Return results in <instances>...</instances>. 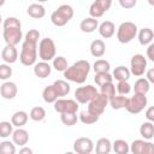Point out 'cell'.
I'll use <instances>...</instances> for the list:
<instances>
[{
  "mask_svg": "<svg viewBox=\"0 0 154 154\" xmlns=\"http://www.w3.org/2000/svg\"><path fill=\"white\" fill-rule=\"evenodd\" d=\"M90 71V64L87 60H78L76 61L73 65L67 66L63 72H64V77L67 81L82 84L85 82L88 75Z\"/></svg>",
  "mask_w": 154,
  "mask_h": 154,
  "instance_id": "cell-1",
  "label": "cell"
},
{
  "mask_svg": "<svg viewBox=\"0 0 154 154\" xmlns=\"http://www.w3.org/2000/svg\"><path fill=\"white\" fill-rule=\"evenodd\" d=\"M37 59V42L24 38L22 45V51L19 54V60L24 66L35 65Z\"/></svg>",
  "mask_w": 154,
  "mask_h": 154,
  "instance_id": "cell-2",
  "label": "cell"
},
{
  "mask_svg": "<svg viewBox=\"0 0 154 154\" xmlns=\"http://www.w3.org/2000/svg\"><path fill=\"white\" fill-rule=\"evenodd\" d=\"M73 17V8L70 5H60L52 14L51 20L55 26H64Z\"/></svg>",
  "mask_w": 154,
  "mask_h": 154,
  "instance_id": "cell-3",
  "label": "cell"
},
{
  "mask_svg": "<svg viewBox=\"0 0 154 154\" xmlns=\"http://www.w3.org/2000/svg\"><path fill=\"white\" fill-rule=\"evenodd\" d=\"M137 35V25L132 22H123L117 30V40L120 43L131 42Z\"/></svg>",
  "mask_w": 154,
  "mask_h": 154,
  "instance_id": "cell-4",
  "label": "cell"
},
{
  "mask_svg": "<svg viewBox=\"0 0 154 154\" xmlns=\"http://www.w3.org/2000/svg\"><path fill=\"white\" fill-rule=\"evenodd\" d=\"M37 52H38V57L43 60V61H49L55 57L57 53V48H55V43L52 38L49 37H45L38 42V47H37Z\"/></svg>",
  "mask_w": 154,
  "mask_h": 154,
  "instance_id": "cell-5",
  "label": "cell"
},
{
  "mask_svg": "<svg viewBox=\"0 0 154 154\" xmlns=\"http://www.w3.org/2000/svg\"><path fill=\"white\" fill-rule=\"evenodd\" d=\"M147 103H148V100H147L146 94L135 93L134 96H131L130 99H128L125 109H126L129 113L138 114L140 112H142V111L146 108Z\"/></svg>",
  "mask_w": 154,
  "mask_h": 154,
  "instance_id": "cell-6",
  "label": "cell"
},
{
  "mask_svg": "<svg viewBox=\"0 0 154 154\" xmlns=\"http://www.w3.org/2000/svg\"><path fill=\"white\" fill-rule=\"evenodd\" d=\"M99 91L96 90L95 87H93L91 84H87L83 87H78L75 90V100L78 103H88L91 99H94V96L97 94Z\"/></svg>",
  "mask_w": 154,
  "mask_h": 154,
  "instance_id": "cell-7",
  "label": "cell"
},
{
  "mask_svg": "<svg viewBox=\"0 0 154 154\" xmlns=\"http://www.w3.org/2000/svg\"><path fill=\"white\" fill-rule=\"evenodd\" d=\"M108 103V99L101 94V93H97L94 99H91L89 102H88V111L93 114H96V116H101L103 112H105V108Z\"/></svg>",
  "mask_w": 154,
  "mask_h": 154,
  "instance_id": "cell-8",
  "label": "cell"
},
{
  "mask_svg": "<svg viewBox=\"0 0 154 154\" xmlns=\"http://www.w3.org/2000/svg\"><path fill=\"white\" fill-rule=\"evenodd\" d=\"M54 109L58 113H77L78 102L72 99H57L54 102Z\"/></svg>",
  "mask_w": 154,
  "mask_h": 154,
  "instance_id": "cell-9",
  "label": "cell"
},
{
  "mask_svg": "<svg viewBox=\"0 0 154 154\" xmlns=\"http://www.w3.org/2000/svg\"><path fill=\"white\" fill-rule=\"evenodd\" d=\"M130 65H131L130 73H132L136 77H141L146 72V69H147V59L142 54H135L131 58Z\"/></svg>",
  "mask_w": 154,
  "mask_h": 154,
  "instance_id": "cell-10",
  "label": "cell"
},
{
  "mask_svg": "<svg viewBox=\"0 0 154 154\" xmlns=\"http://www.w3.org/2000/svg\"><path fill=\"white\" fill-rule=\"evenodd\" d=\"M2 37H4V40L6 42V45L16 46L23 38L22 28H4Z\"/></svg>",
  "mask_w": 154,
  "mask_h": 154,
  "instance_id": "cell-11",
  "label": "cell"
},
{
  "mask_svg": "<svg viewBox=\"0 0 154 154\" xmlns=\"http://www.w3.org/2000/svg\"><path fill=\"white\" fill-rule=\"evenodd\" d=\"M130 150L134 154H153L154 146L152 142H147L144 140H135L130 146Z\"/></svg>",
  "mask_w": 154,
  "mask_h": 154,
  "instance_id": "cell-12",
  "label": "cell"
},
{
  "mask_svg": "<svg viewBox=\"0 0 154 154\" xmlns=\"http://www.w3.org/2000/svg\"><path fill=\"white\" fill-rule=\"evenodd\" d=\"M73 150L78 154H90L94 150V142L89 137H79L73 142Z\"/></svg>",
  "mask_w": 154,
  "mask_h": 154,
  "instance_id": "cell-13",
  "label": "cell"
},
{
  "mask_svg": "<svg viewBox=\"0 0 154 154\" xmlns=\"http://www.w3.org/2000/svg\"><path fill=\"white\" fill-rule=\"evenodd\" d=\"M17 91H18L17 85H16V83H13V82L7 81V82H5V83H2V84L0 85V95H1L4 99H6V100H12V99H14L16 95H17Z\"/></svg>",
  "mask_w": 154,
  "mask_h": 154,
  "instance_id": "cell-14",
  "label": "cell"
},
{
  "mask_svg": "<svg viewBox=\"0 0 154 154\" xmlns=\"http://www.w3.org/2000/svg\"><path fill=\"white\" fill-rule=\"evenodd\" d=\"M1 58L7 64H13L18 59V51L12 45H6L1 51Z\"/></svg>",
  "mask_w": 154,
  "mask_h": 154,
  "instance_id": "cell-15",
  "label": "cell"
},
{
  "mask_svg": "<svg viewBox=\"0 0 154 154\" xmlns=\"http://www.w3.org/2000/svg\"><path fill=\"white\" fill-rule=\"evenodd\" d=\"M12 141L14 144L24 147L29 141V134L26 130L22 128H17L14 131H12Z\"/></svg>",
  "mask_w": 154,
  "mask_h": 154,
  "instance_id": "cell-16",
  "label": "cell"
},
{
  "mask_svg": "<svg viewBox=\"0 0 154 154\" xmlns=\"http://www.w3.org/2000/svg\"><path fill=\"white\" fill-rule=\"evenodd\" d=\"M52 72V67L48 64V61H40V63H35L34 66V73L36 75V77L38 78H47Z\"/></svg>",
  "mask_w": 154,
  "mask_h": 154,
  "instance_id": "cell-17",
  "label": "cell"
},
{
  "mask_svg": "<svg viewBox=\"0 0 154 154\" xmlns=\"http://www.w3.org/2000/svg\"><path fill=\"white\" fill-rule=\"evenodd\" d=\"M97 28H99L100 35H101L103 38H109V37H112V36L114 35V32H116V25H114L113 22H111V20H105V22H102Z\"/></svg>",
  "mask_w": 154,
  "mask_h": 154,
  "instance_id": "cell-18",
  "label": "cell"
},
{
  "mask_svg": "<svg viewBox=\"0 0 154 154\" xmlns=\"http://www.w3.org/2000/svg\"><path fill=\"white\" fill-rule=\"evenodd\" d=\"M99 26V22L96 18H93V17H88V18H84L81 24H79V29L83 31V32H87V34H90L93 31H95Z\"/></svg>",
  "mask_w": 154,
  "mask_h": 154,
  "instance_id": "cell-19",
  "label": "cell"
},
{
  "mask_svg": "<svg viewBox=\"0 0 154 154\" xmlns=\"http://www.w3.org/2000/svg\"><path fill=\"white\" fill-rule=\"evenodd\" d=\"M106 52V45L102 40L97 38V40H94L91 43H90V53L93 57H96V58H101Z\"/></svg>",
  "mask_w": 154,
  "mask_h": 154,
  "instance_id": "cell-20",
  "label": "cell"
},
{
  "mask_svg": "<svg viewBox=\"0 0 154 154\" xmlns=\"http://www.w3.org/2000/svg\"><path fill=\"white\" fill-rule=\"evenodd\" d=\"M28 118H29V116H28L26 112H24V111H17V112H14L12 114L11 123L16 128H22V126H24L26 124Z\"/></svg>",
  "mask_w": 154,
  "mask_h": 154,
  "instance_id": "cell-21",
  "label": "cell"
},
{
  "mask_svg": "<svg viewBox=\"0 0 154 154\" xmlns=\"http://www.w3.org/2000/svg\"><path fill=\"white\" fill-rule=\"evenodd\" d=\"M26 12L31 18H35V19H40V18L45 17V14H46V10L41 4L29 5L28 8H26Z\"/></svg>",
  "mask_w": 154,
  "mask_h": 154,
  "instance_id": "cell-22",
  "label": "cell"
},
{
  "mask_svg": "<svg viewBox=\"0 0 154 154\" xmlns=\"http://www.w3.org/2000/svg\"><path fill=\"white\" fill-rule=\"evenodd\" d=\"M52 85H53L58 97L59 96H66L70 93V89H71L70 84L66 81H64V79H57Z\"/></svg>",
  "mask_w": 154,
  "mask_h": 154,
  "instance_id": "cell-23",
  "label": "cell"
},
{
  "mask_svg": "<svg viewBox=\"0 0 154 154\" xmlns=\"http://www.w3.org/2000/svg\"><path fill=\"white\" fill-rule=\"evenodd\" d=\"M111 150H112V143L108 138L101 137L97 140L96 147H95V152L97 154H108Z\"/></svg>",
  "mask_w": 154,
  "mask_h": 154,
  "instance_id": "cell-24",
  "label": "cell"
},
{
  "mask_svg": "<svg viewBox=\"0 0 154 154\" xmlns=\"http://www.w3.org/2000/svg\"><path fill=\"white\" fill-rule=\"evenodd\" d=\"M154 38V32L150 28H143L140 30L138 32V41L142 46H147L149 43H152Z\"/></svg>",
  "mask_w": 154,
  "mask_h": 154,
  "instance_id": "cell-25",
  "label": "cell"
},
{
  "mask_svg": "<svg viewBox=\"0 0 154 154\" xmlns=\"http://www.w3.org/2000/svg\"><path fill=\"white\" fill-rule=\"evenodd\" d=\"M140 134L144 140H152L154 137V125L153 122H144L140 128Z\"/></svg>",
  "mask_w": 154,
  "mask_h": 154,
  "instance_id": "cell-26",
  "label": "cell"
},
{
  "mask_svg": "<svg viewBox=\"0 0 154 154\" xmlns=\"http://www.w3.org/2000/svg\"><path fill=\"white\" fill-rule=\"evenodd\" d=\"M108 102L113 109H120V108H125L126 102H128V97L119 94V95H114L113 97H111L108 100Z\"/></svg>",
  "mask_w": 154,
  "mask_h": 154,
  "instance_id": "cell-27",
  "label": "cell"
},
{
  "mask_svg": "<svg viewBox=\"0 0 154 154\" xmlns=\"http://www.w3.org/2000/svg\"><path fill=\"white\" fill-rule=\"evenodd\" d=\"M149 89H150V83L148 82L147 78H138L134 84V90L135 93L138 94H147Z\"/></svg>",
  "mask_w": 154,
  "mask_h": 154,
  "instance_id": "cell-28",
  "label": "cell"
},
{
  "mask_svg": "<svg viewBox=\"0 0 154 154\" xmlns=\"http://www.w3.org/2000/svg\"><path fill=\"white\" fill-rule=\"evenodd\" d=\"M113 78H116L117 81H128L130 78V70L125 66H118L114 69L113 71Z\"/></svg>",
  "mask_w": 154,
  "mask_h": 154,
  "instance_id": "cell-29",
  "label": "cell"
},
{
  "mask_svg": "<svg viewBox=\"0 0 154 154\" xmlns=\"http://www.w3.org/2000/svg\"><path fill=\"white\" fill-rule=\"evenodd\" d=\"M112 148L117 154H128V152L130 150L129 143L125 140H116L112 143Z\"/></svg>",
  "mask_w": 154,
  "mask_h": 154,
  "instance_id": "cell-30",
  "label": "cell"
},
{
  "mask_svg": "<svg viewBox=\"0 0 154 154\" xmlns=\"http://www.w3.org/2000/svg\"><path fill=\"white\" fill-rule=\"evenodd\" d=\"M42 97H43V101L47 102V103H53L57 99H58V95L53 88V85H47L43 91H42Z\"/></svg>",
  "mask_w": 154,
  "mask_h": 154,
  "instance_id": "cell-31",
  "label": "cell"
},
{
  "mask_svg": "<svg viewBox=\"0 0 154 154\" xmlns=\"http://www.w3.org/2000/svg\"><path fill=\"white\" fill-rule=\"evenodd\" d=\"M100 116H96V114H93L90 113L88 109L87 111H82L79 113V120L83 123V124H87V125H90V124H94L99 120Z\"/></svg>",
  "mask_w": 154,
  "mask_h": 154,
  "instance_id": "cell-32",
  "label": "cell"
},
{
  "mask_svg": "<svg viewBox=\"0 0 154 154\" xmlns=\"http://www.w3.org/2000/svg\"><path fill=\"white\" fill-rule=\"evenodd\" d=\"M94 81L99 87H101V85H103L106 83L113 82V77H112V75L109 72H97V73H95Z\"/></svg>",
  "mask_w": 154,
  "mask_h": 154,
  "instance_id": "cell-33",
  "label": "cell"
},
{
  "mask_svg": "<svg viewBox=\"0 0 154 154\" xmlns=\"http://www.w3.org/2000/svg\"><path fill=\"white\" fill-rule=\"evenodd\" d=\"M109 69H111V64L105 59H99L93 65V70H94L95 73H97V72H109Z\"/></svg>",
  "mask_w": 154,
  "mask_h": 154,
  "instance_id": "cell-34",
  "label": "cell"
},
{
  "mask_svg": "<svg viewBox=\"0 0 154 154\" xmlns=\"http://www.w3.org/2000/svg\"><path fill=\"white\" fill-rule=\"evenodd\" d=\"M29 117H30L34 122H41V120H43L45 117H46V111H45L43 107H40V106L32 107L31 111H30Z\"/></svg>",
  "mask_w": 154,
  "mask_h": 154,
  "instance_id": "cell-35",
  "label": "cell"
},
{
  "mask_svg": "<svg viewBox=\"0 0 154 154\" xmlns=\"http://www.w3.org/2000/svg\"><path fill=\"white\" fill-rule=\"evenodd\" d=\"M101 94H103L108 100L111 97H113L116 95V85L113 84V82H109V83H106L103 85H101V90H100Z\"/></svg>",
  "mask_w": 154,
  "mask_h": 154,
  "instance_id": "cell-36",
  "label": "cell"
},
{
  "mask_svg": "<svg viewBox=\"0 0 154 154\" xmlns=\"http://www.w3.org/2000/svg\"><path fill=\"white\" fill-rule=\"evenodd\" d=\"M60 119H61V123L64 125H67V126H72L77 123V114L76 113H61L60 116Z\"/></svg>",
  "mask_w": 154,
  "mask_h": 154,
  "instance_id": "cell-37",
  "label": "cell"
},
{
  "mask_svg": "<svg viewBox=\"0 0 154 154\" xmlns=\"http://www.w3.org/2000/svg\"><path fill=\"white\" fill-rule=\"evenodd\" d=\"M13 125L10 122H0V137L6 138L10 135H12Z\"/></svg>",
  "mask_w": 154,
  "mask_h": 154,
  "instance_id": "cell-38",
  "label": "cell"
},
{
  "mask_svg": "<svg viewBox=\"0 0 154 154\" xmlns=\"http://www.w3.org/2000/svg\"><path fill=\"white\" fill-rule=\"evenodd\" d=\"M14 153H16L14 143L10 141L0 142V154H14Z\"/></svg>",
  "mask_w": 154,
  "mask_h": 154,
  "instance_id": "cell-39",
  "label": "cell"
},
{
  "mask_svg": "<svg viewBox=\"0 0 154 154\" xmlns=\"http://www.w3.org/2000/svg\"><path fill=\"white\" fill-rule=\"evenodd\" d=\"M53 67L57 71H64L67 67V60L64 57H61V55L54 57L53 58Z\"/></svg>",
  "mask_w": 154,
  "mask_h": 154,
  "instance_id": "cell-40",
  "label": "cell"
},
{
  "mask_svg": "<svg viewBox=\"0 0 154 154\" xmlns=\"http://www.w3.org/2000/svg\"><path fill=\"white\" fill-rule=\"evenodd\" d=\"M116 89H117V91H118L120 95H126V94L130 93L131 85L129 84L128 81H118V84L116 85Z\"/></svg>",
  "mask_w": 154,
  "mask_h": 154,
  "instance_id": "cell-41",
  "label": "cell"
},
{
  "mask_svg": "<svg viewBox=\"0 0 154 154\" xmlns=\"http://www.w3.org/2000/svg\"><path fill=\"white\" fill-rule=\"evenodd\" d=\"M89 13H90V17H93V18H100V17L103 16L105 11L94 1V2L90 5V7H89Z\"/></svg>",
  "mask_w": 154,
  "mask_h": 154,
  "instance_id": "cell-42",
  "label": "cell"
},
{
  "mask_svg": "<svg viewBox=\"0 0 154 154\" xmlns=\"http://www.w3.org/2000/svg\"><path fill=\"white\" fill-rule=\"evenodd\" d=\"M4 28H22V23L16 17H8L4 20Z\"/></svg>",
  "mask_w": 154,
  "mask_h": 154,
  "instance_id": "cell-43",
  "label": "cell"
},
{
  "mask_svg": "<svg viewBox=\"0 0 154 154\" xmlns=\"http://www.w3.org/2000/svg\"><path fill=\"white\" fill-rule=\"evenodd\" d=\"M12 75V69L10 67V65L7 64H1L0 65V79L6 81L11 77Z\"/></svg>",
  "mask_w": 154,
  "mask_h": 154,
  "instance_id": "cell-44",
  "label": "cell"
},
{
  "mask_svg": "<svg viewBox=\"0 0 154 154\" xmlns=\"http://www.w3.org/2000/svg\"><path fill=\"white\" fill-rule=\"evenodd\" d=\"M25 38L38 42V38H40V31H38V30H36V29H31V30H29V31L26 32Z\"/></svg>",
  "mask_w": 154,
  "mask_h": 154,
  "instance_id": "cell-45",
  "label": "cell"
},
{
  "mask_svg": "<svg viewBox=\"0 0 154 154\" xmlns=\"http://www.w3.org/2000/svg\"><path fill=\"white\" fill-rule=\"evenodd\" d=\"M120 6L125 10H130V8H134L137 4V0H118Z\"/></svg>",
  "mask_w": 154,
  "mask_h": 154,
  "instance_id": "cell-46",
  "label": "cell"
},
{
  "mask_svg": "<svg viewBox=\"0 0 154 154\" xmlns=\"http://www.w3.org/2000/svg\"><path fill=\"white\" fill-rule=\"evenodd\" d=\"M95 2H96L105 12H107V11L111 8V6H112V0H95Z\"/></svg>",
  "mask_w": 154,
  "mask_h": 154,
  "instance_id": "cell-47",
  "label": "cell"
},
{
  "mask_svg": "<svg viewBox=\"0 0 154 154\" xmlns=\"http://www.w3.org/2000/svg\"><path fill=\"white\" fill-rule=\"evenodd\" d=\"M147 57L149 60L154 61V43H149V46L147 48Z\"/></svg>",
  "mask_w": 154,
  "mask_h": 154,
  "instance_id": "cell-48",
  "label": "cell"
},
{
  "mask_svg": "<svg viewBox=\"0 0 154 154\" xmlns=\"http://www.w3.org/2000/svg\"><path fill=\"white\" fill-rule=\"evenodd\" d=\"M146 118L149 120V122H154V107H149L147 111H146Z\"/></svg>",
  "mask_w": 154,
  "mask_h": 154,
  "instance_id": "cell-49",
  "label": "cell"
},
{
  "mask_svg": "<svg viewBox=\"0 0 154 154\" xmlns=\"http://www.w3.org/2000/svg\"><path fill=\"white\" fill-rule=\"evenodd\" d=\"M147 79L149 83H154V69H149L147 72Z\"/></svg>",
  "mask_w": 154,
  "mask_h": 154,
  "instance_id": "cell-50",
  "label": "cell"
},
{
  "mask_svg": "<svg viewBox=\"0 0 154 154\" xmlns=\"http://www.w3.org/2000/svg\"><path fill=\"white\" fill-rule=\"evenodd\" d=\"M19 153H20V154H24V153H28V154H31V153H32V150H31L30 148H28V147H24V148H22V149H19Z\"/></svg>",
  "mask_w": 154,
  "mask_h": 154,
  "instance_id": "cell-51",
  "label": "cell"
},
{
  "mask_svg": "<svg viewBox=\"0 0 154 154\" xmlns=\"http://www.w3.org/2000/svg\"><path fill=\"white\" fill-rule=\"evenodd\" d=\"M148 2H149V5H154V0H148Z\"/></svg>",
  "mask_w": 154,
  "mask_h": 154,
  "instance_id": "cell-52",
  "label": "cell"
},
{
  "mask_svg": "<svg viewBox=\"0 0 154 154\" xmlns=\"http://www.w3.org/2000/svg\"><path fill=\"white\" fill-rule=\"evenodd\" d=\"M4 4H5V0H0V7H1Z\"/></svg>",
  "mask_w": 154,
  "mask_h": 154,
  "instance_id": "cell-53",
  "label": "cell"
},
{
  "mask_svg": "<svg viewBox=\"0 0 154 154\" xmlns=\"http://www.w3.org/2000/svg\"><path fill=\"white\" fill-rule=\"evenodd\" d=\"M38 2H45V1H48V0H37Z\"/></svg>",
  "mask_w": 154,
  "mask_h": 154,
  "instance_id": "cell-54",
  "label": "cell"
},
{
  "mask_svg": "<svg viewBox=\"0 0 154 154\" xmlns=\"http://www.w3.org/2000/svg\"><path fill=\"white\" fill-rule=\"evenodd\" d=\"M0 24H1V13H0Z\"/></svg>",
  "mask_w": 154,
  "mask_h": 154,
  "instance_id": "cell-55",
  "label": "cell"
}]
</instances>
